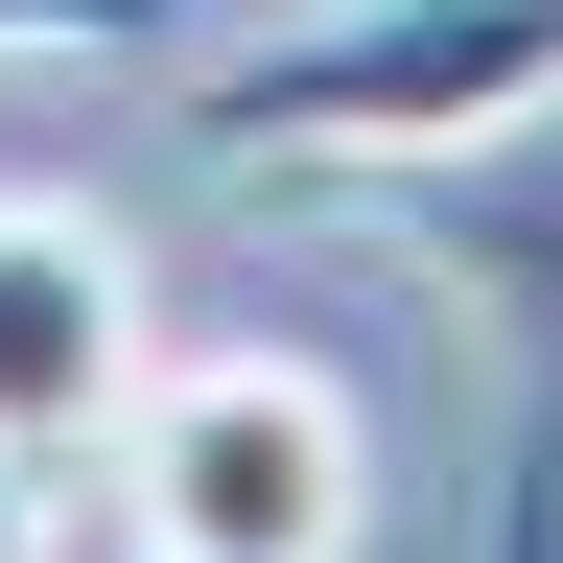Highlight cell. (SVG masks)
Instances as JSON below:
<instances>
[{
  "label": "cell",
  "instance_id": "6da1fadb",
  "mask_svg": "<svg viewBox=\"0 0 563 563\" xmlns=\"http://www.w3.org/2000/svg\"><path fill=\"white\" fill-rule=\"evenodd\" d=\"M540 95H563V0H306L188 70V141L235 188H376L446 141H517Z\"/></svg>",
  "mask_w": 563,
  "mask_h": 563
},
{
  "label": "cell",
  "instance_id": "7a4b0ae2",
  "mask_svg": "<svg viewBox=\"0 0 563 563\" xmlns=\"http://www.w3.org/2000/svg\"><path fill=\"white\" fill-rule=\"evenodd\" d=\"M118 517L188 540V563H352V399L306 352H141Z\"/></svg>",
  "mask_w": 563,
  "mask_h": 563
},
{
  "label": "cell",
  "instance_id": "3957f363",
  "mask_svg": "<svg viewBox=\"0 0 563 563\" xmlns=\"http://www.w3.org/2000/svg\"><path fill=\"white\" fill-rule=\"evenodd\" d=\"M399 258L470 282L493 376H517V446H493V563H563V95L517 141H446V165H376L352 188Z\"/></svg>",
  "mask_w": 563,
  "mask_h": 563
},
{
  "label": "cell",
  "instance_id": "277c9868",
  "mask_svg": "<svg viewBox=\"0 0 563 563\" xmlns=\"http://www.w3.org/2000/svg\"><path fill=\"white\" fill-rule=\"evenodd\" d=\"M118 399H141V258L70 188H0V446L70 470V446H118Z\"/></svg>",
  "mask_w": 563,
  "mask_h": 563
},
{
  "label": "cell",
  "instance_id": "5b68a950",
  "mask_svg": "<svg viewBox=\"0 0 563 563\" xmlns=\"http://www.w3.org/2000/svg\"><path fill=\"white\" fill-rule=\"evenodd\" d=\"M70 47H188V0H0V70H70Z\"/></svg>",
  "mask_w": 563,
  "mask_h": 563
},
{
  "label": "cell",
  "instance_id": "8992f818",
  "mask_svg": "<svg viewBox=\"0 0 563 563\" xmlns=\"http://www.w3.org/2000/svg\"><path fill=\"white\" fill-rule=\"evenodd\" d=\"M0 563H47V470L24 446H0Z\"/></svg>",
  "mask_w": 563,
  "mask_h": 563
},
{
  "label": "cell",
  "instance_id": "52a82bcc",
  "mask_svg": "<svg viewBox=\"0 0 563 563\" xmlns=\"http://www.w3.org/2000/svg\"><path fill=\"white\" fill-rule=\"evenodd\" d=\"M141 563H188V540H141Z\"/></svg>",
  "mask_w": 563,
  "mask_h": 563
}]
</instances>
